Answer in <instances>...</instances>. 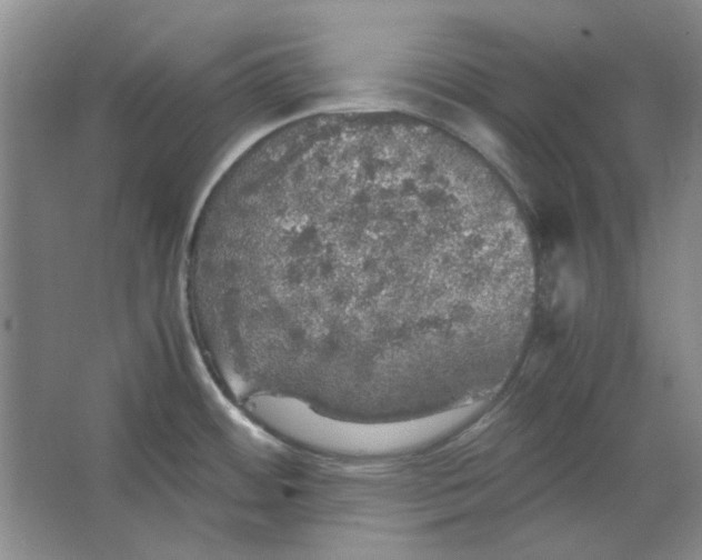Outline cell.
Listing matches in <instances>:
<instances>
[{"label": "cell", "mask_w": 702, "mask_h": 560, "mask_svg": "<svg viewBox=\"0 0 702 560\" xmlns=\"http://www.w3.org/2000/svg\"><path fill=\"white\" fill-rule=\"evenodd\" d=\"M218 288L265 372L342 404L440 399L532 309L515 203L479 157L392 112L303 118L223 207Z\"/></svg>", "instance_id": "obj_1"}]
</instances>
